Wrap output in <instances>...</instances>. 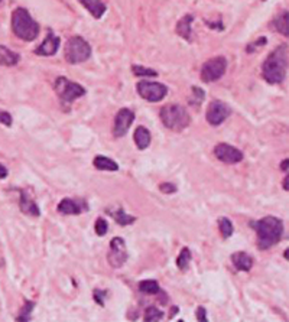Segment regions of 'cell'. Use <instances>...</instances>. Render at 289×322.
I'll return each mask as SVG.
<instances>
[{
	"mask_svg": "<svg viewBox=\"0 0 289 322\" xmlns=\"http://www.w3.org/2000/svg\"><path fill=\"white\" fill-rule=\"evenodd\" d=\"M257 234V247L261 250H268L272 246L278 244L283 237V223L278 217H263L257 221H252L249 224Z\"/></svg>",
	"mask_w": 289,
	"mask_h": 322,
	"instance_id": "obj_1",
	"label": "cell"
},
{
	"mask_svg": "<svg viewBox=\"0 0 289 322\" xmlns=\"http://www.w3.org/2000/svg\"><path fill=\"white\" fill-rule=\"evenodd\" d=\"M288 70V45H279L262 65V77L269 84H280L286 77Z\"/></svg>",
	"mask_w": 289,
	"mask_h": 322,
	"instance_id": "obj_2",
	"label": "cell"
},
{
	"mask_svg": "<svg viewBox=\"0 0 289 322\" xmlns=\"http://www.w3.org/2000/svg\"><path fill=\"white\" fill-rule=\"evenodd\" d=\"M12 31L22 41L32 42L39 35L41 27L25 8H18L12 13Z\"/></svg>",
	"mask_w": 289,
	"mask_h": 322,
	"instance_id": "obj_3",
	"label": "cell"
},
{
	"mask_svg": "<svg viewBox=\"0 0 289 322\" xmlns=\"http://www.w3.org/2000/svg\"><path fill=\"white\" fill-rule=\"evenodd\" d=\"M159 117H161L163 126L174 132H182L191 123L190 113L187 111V108L180 104L163 106L159 111Z\"/></svg>",
	"mask_w": 289,
	"mask_h": 322,
	"instance_id": "obj_4",
	"label": "cell"
},
{
	"mask_svg": "<svg viewBox=\"0 0 289 322\" xmlns=\"http://www.w3.org/2000/svg\"><path fill=\"white\" fill-rule=\"evenodd\" d=\"M64 56L65 61L71 65H77L87 61L91 56L90 44L80 35L71 36L64 48Z\"/></svg>",
	"mask_w": 289,
	"mask_h": 322,
	"instance_id": "obj_5",
	"label": "cell"
},
{
	"mask_svg": "<svg viewBox=\"0 0 289 322\" xmlns=\"http://www.w3.org/2000/svg\"><path fill=\"white\" fill-rule=\"evenodd\" d=\"M54 90L58 96L60 101L63 104L70 106L72 101L77 99H81L87 94V90L82 87L81 84L74 82V81L68 80L65 77H58L54 82Z\"/></svg>",
	"mask_w": 289,
	"mask_h": 322,
	"instance_id": "obj_6",
	"label": "cell"
},
{
	"mask_svg": "<svg viewBox=\"0 0 289 322\" xmlns=\"http://www.w3.org/2000/svg\"><path fill=\"white\" fill-rule=\"evenodd\" d=\"M136 90L142 99L151 103H159L168 94V87L162 82H156V81H139Z\"/></svg>",
	"mask_w": 289,
	"mask_h": 322,
	"instance_id": "obj_7",
	"label": "cell"
},
{
	"mask_svg": "<svg viewBox=\"0 0 289 322\" xmlns=\"http://www.w3.org/2000/svg\"><path fill=\"white\" fill-rule=\"evenodd\" d=\"M227 70V60L226 56H214L211 60H208L207 63L203 64L201 67V80L204 82H214V81H218L224 74H226Z\"/></svg>",
	"mask_w": 289,
	"mask_h": 322,
	"instance_id": "obj_8",
	"label": "cell"
},
{
	"mask_svg": "<svg viewBox=\"0 0 289 322\" xmlns=\"http://www.w3.org/2000/svg\"><path fill=\"white\" fill-rule=\"evenodd\" d=\"M127 261V247L125 240L122 237H114L111 239L110 246H108L107 253V263L113 269H120L125 266Z\"/></svg>",
	"mask_w": 289,
	"mask_h": 322,
	"instance_id": "obj_9",
	"label": "cell"
},
{
	"mask_svg": "<svg viewBox=\"0 0 289 322\" xmlns=\"http://www.w3.org/2000/svg\"><path fill=\"white\" fill-rule=\"evenodd\" d=\"M232 114V108L230 106L221 101V100H213L208 104L207 111H206V119H207L208 125L220 126L223 122H226V119Z\"/></svg>",
	"mask_w": 289,
	"mask_h": 322,
	"instance_id": "obj_10",
	"label": "cell"
},
{
	"mask_svg": "<svg viewBox=\"0 0 289 322\" xmlns=\"http://www.w3.org/2000/svg\"><path fill=\"white\" fill-rule=\"evenodd\" d=\"M214 155L220 162L227 163V165H235L243 161V152L237 149L235 146L228 143H218L214 148Z\"/></svg>",
	"mask_w": 289,
	"mask_h": 322,
	"instance_id": "obj_11",
	"label": "cell"
},
{
	"mask_svg": "<svg viewBox=\"0 0 289 322\" xmlns=\"http://www.w3.org/2000/svg\"><path fill=\"white\" fill-rule=\"evenodd\" d=\"M135 122V113L129 108H120L114 117V126H113V136L119 139L123 137L129 132L130 126Z\"/></svg>",
	"mask_w": 289,
	"mask_h": 322,
	"instance_id": "obj_12",
	"label": "cell"
},
{
	"mask_svg": "<svg viewBox=\"0 0 289 322\" xmlns=\"http://www.w3.org/2000/svg\"><path fill=\"white\" fill-rule=\"evenodd\" d=\"M56 210L63 215H78L89 211V204L82 198H64L60 201Z\"/></svg>",
	"mask_w": 289,
	"mask_h": 322,
	"instance_id": "obj_13",
	"label": "cell"
},
{
	"mask_svg": "<svg viewBox=\"0 0 289 322\" xmlns=\"http://www.w3.org/2000/svg\"><path fill=\"white\" fill-rule=\"evenodd\" d=\"M61 46V39L54 32H48V35L44 39V42L35 49V54L39 56H52L58 52Z\"/></svg>",
	"mask_w": 289,
	"mask_h": 322,
	"instance_id": "obj_14",
	"label": "cell"
},
{
	"mask_svg": "<svg viewBox=\"0 0 289 322\" xmlns=\"http://www.w3.org/2000/svg\"><path fill=\"white\" fill-rule=\"evenodd\" d=\"M19 207L20 211L23 214L29 215V217H39L41 215V210L35 202V199L29 195V192L25 189H20V198H19Z\"/></svg>",
	"mask_w": 289,
	"mask_h": 322,
	"instance_id": "obj_15",
	"label": "cell"
},
{
	"mask_svg": "<svg viewBox=\"0 0 289 322\" xmlns=\"http://www.w3.org/2000/svg\"><path fill=\"white\" fill-rule=\"evenodd\" d=\"M192 22L194 16L192 15H185L184 18H181L177 23V34L184 38L187 42L194 41V32H192Z\"/></svg>",
	"mask_w": 289,
	"mask_h": 322,
	"instance_id": "obj_16",
	"label": "cell"
},
{
	"mask_svg": "<svg viewBox=\"0 0 289 322\" xmlns=\"http://www.w3.org/2000/svg\"><path fill=\"white\" fill-rule=\"evenodd\" d=\"M232 263L236 268V270L240 272H250L253 268V259L250 254H247L246 251H236L232 254Z\"/></svg>",
	"mask_w": 289,
	"mask_h": 322,
	"instance_id": "obj_17",
	"label": "cell"
},
{
	"mask_svg": "<svg viewBox=\"0 0 289 322\" xmlns=\"http://www.w3.org/2000/svg\"><path fill=\"white\" fill-rule=\"evenodd\" d=\"M85 9L90 12V15L94 19H101L103 15L107 12V6L101 0H78Z\"/></svg>",
	"mask_w": 289,
	"mask_h": 322,
	"instance_id": "obj_18",
	"label": "cell"
},
{
	"mask_svg": "<svg viewBox=\"0 0 289 322\" xmlns=\"http://www.w3.org/2000/svg\"><path fill=\"white\" fill-rule=\"evenodd\" d=\"M133 140H135V143L139 151H144V149L149 148L151 140H152V136H151V132L146 127L139 126V127H136L135 134H133Z\"/></svg>",
	"mask_w": 289,
	"mask_h": 322,
	"instance_id": "obj_19",
	"label": "cell"
},
{
	"mask_svg": "<svg viewBox=\"0 0 289 322\" xmlns=\"http://www.w3.org/2000/svg\"><path fill=\"white\" fill-rule=\"evenodd\" d=\"M106 213H107L114 221L120 225H130V224H133L136 221L135 217H132V215H129L125 213V210L122 208V207H118L116 210L114 208H110V210H106Z\"/></svg>",
	"mask_w": 289,
	"mask_h": 322,
	"instance_id": "obj_20",
	"label": "cell"
},
{
	"mask_svg": "<svg viewBox=\"0 0 289 322\" xmlns=\"http://www.w3.org/2000/svg\"><path fill=\"white\" fill-rule=\"evenodd\" d=\"M20 60V56L16 52L10 51L5 45H0V65L2 67H13Z\"/></svg>",
	"mask_w": 289,
	"mask_h": 322,
	"instance_id": "obj_21",
	"label": "cell"
},
{
	"mask_svg": "<svg viewBox=\"0 0 289 322\" xmlns=\"http://www.w3.org/2000/svg\"><path fill=\"white\" fill-rule=\"evenodd\" d=\"M93 165L94 168L99 170H108V172H116L119 170L118 162H114L113 159H110L107 156H103V155H99L94 158L93 161Z\"/></svg>",
	"mask_w": 289,
	"mask_h": 322,
	"instance_id": "obj_22",
	"label": "cell"
},
{
	"mask_svg": "<svg viewBox=\"0 0 289 322\" xmlns=\"http://www.w3.org/2000/svg\"><path fill=\"white\" fill-rule=\"evenodd\" d=\"M272 26L275 27L276 32H279L280 35L289 36V13L285 10L282 12L278 18L272 22Z\"/></svg>",
	"mask_w": 289,
	"mask_h": 322,
	"instance_id": "obj_23",
	"label": "cell"
},
{
	"mask_svg": "<svg viewBox=\"0 0 289 322\" xmlns=\"http://www.w3.org/2000/svg\"><path fill=\"white\" fill-rule=\"evenodd\" d=\"M217 224H218V230L221 233V237L223 239H230L233 233H235V227H233V223L230 221V218L227 217H220L217 220Z\"/></svg>",
	"mask_w": 289,
	"mask_h": 322,
	"instance_id": "obj_24",
	"label": "cell"
},
{
	"mask_svg": "<svg viewBox=\"0 0 289 322\" xmlns=\"http://www.w3.org/2000/svg\"><path fill=\"white\" fill-rule=\"evenodd\" d=\"M139 290L144 295H158L161 292V287L156 280H142L139 282Z\"/></svg>",
	"mask_w": 289,
	"mask_h": 322,
	"instance_id": "obj_25",
	"label": "cell"
},
{
	"mask_svg": "<svg viewBox=\"0 0 289 322\" xmlns=\"http://www.w3.org/2000/svg\"><path fill=\"white\" fill-rule=\"evenodd\" d=\"M191 259H192L191 250L188 247H184V249L181 250L178 259H177V268L180 269L181 272H185V270L188 269V266H190Z\"/></svg>",
	"mask_w": 289,
	"mask_h": 322,
	"instance_id": "obj_26",
	"label": "cell"
},
{
	"mask_svg": "<svg viewBox=\"0 0 289 322\" xmlns=\"http://www.w3.org/2000/svg\"><path fill=\"white\" fill-rule=\"evenodd\" d=\"M191 99H190V104L191 106H195V107H198L199 104L204 101V99H206V91L203 89H199V87H192L191 89Z\"/></svg>",
	"mask_w": 289,
	"mask_h": 322,
	"instance_id": "obj_27",
	"label": "cell"
},
{
	"mask_svg": "<svg viewBox=\"0 0 289 322\" xmlns=\"http://www.w3.org/2000/svg\"><path fill=\"white\" fill-rule=\"evenodd\" d=\"M163 319V312L161 309H158L156 306H149L144 311V321L156 322Z\"/></svg>",
	"mask_w": 289,
	"mask_h": 322,
	"instance_id": "obj_28",
	"label": "cell"
},
{
	"mask_svg": "<svg viewBox=\"0 0 289 322\" xmlns=\"http://www.w3.org/2000/svg\"><path fill=\"white\" fill-rule=\"evenodd\" d=\"M132 72L136 77H158V71L154 68H148L142 65H132Z\"/></svg>",
	"mask_w": 289,
	"mask_h": 322,
	"instance_id": "obj_29",
	"label": "cell"
},
{
	"mask_svg": "<svg viewBox=\"0 0 289 322\" xmlns=\"http://www.w3.org/2000/svg\"><path fill=\"white\" fill-rule=\"evenodd\" d=\"M34 306H35L34 302L25 301V305H23V308L20 309V313L16 316V321H29V319H31V312H32Z\"/></svg>",
	"mask_w": 289,
	"mask_h": 322,
	"instance_id": "obj_30",
	"label": "cell"
},
{
	"mask_svg": "<svg viewBox=\"0 0 289 322\" xmlns=\"http://www.w3.org/2000/svg\"><path fill=\"white\" fill-rule=\"evenodd\" d=\"M94 230H96V234L100 236V237H103V236H106L108 230V223L103 218V217H99L97 220H96V224H94Z\"/></svg>",
	"mask_w": 289,
	"mask_h": 322,
	"instance_id": "obj_31",
	"label": "cell"
},
{
	"mask_svg": "<svg viewBox=\"0 0 289 322\" xmlns=\"http://www.w3.org/2000/svg\"><path fill=\"white\" fill-rule=\"evenodd\" d=\"M266 42H268V39H266L265 36H262V38H259L256 42L247 45V48H246V52H247V54H253V52H256L257 49L263 48V46L266 45Z\"/></svg>",
	"mask_w": 289,
	"mask_h": 322,
	"instance_id": "obj_32",
	"label": "cell"
},
{
	"mask_svg": "<svg viewBox=\"0 0 289 322\" xmlns=\"http://www.w3.org/2000/svg\"><path fill=\"white\" fill-rule=\"evenodd\" d=\"M108 295V290H104V289H94L93 292V298L96 301V304H99L100 306H104V301Z\"/></svg>",
	"mask_w": 289,
	"mask_h": 322,
	"instance_id": "obj_33",
	"label": "cell"
},
{
	"mask_svg": "<svg viewBox=\"0 0 289 322\" xmlns=\"http://www.w3.org/2000/svg\"><path fill=\"white\" fill-rule=\"evenodd\" d=\"M159 191L162 192V194H175L178 188H177V185H174L171 182H162L161 185H159Z\"/></svg>",
	"mask_w": 289,
	"mask_h": 322,
	"instance_id": "obj_34",
	"label": "cell"
},
{
	"mask_svg": "<svg viewBox=\"0 0 289 322\" xmlns=\"http://www.w3.org/2000/svg\"><path fill=\"white\" fill-rule=\"evenodd\" d=\"M0 123L5 125L6 127H10L12 123H13V119L10 116V113H8V111H2V110H0Z\"/></svg>",
	"mask_w": 289,
	"mask_h": 322,
	"instance_id": "obj_35",
	"label": "cell"
},
{
	"mask_svg": "<svg viewBox=\"0 0 289 322\" xmlns=\"http://www.w3.org/2000/svg\"><path fill=\"white\" fill-rule=\"evenodd\" d=\"M195 316H197V321H199V322L208 321L207 311H206V308H204V306H198V308H197V311H195Z\"/></svg>",
	"mask_w": 289,
	"mask_h": 322,
	"instance_id": "obj_36",
	"label": "cell"
},
{
	"mask_svg": "<svg viewBox=\"0 0 289 322\" xmlns=\"http://www.w3.org/2000/svg\"><path fill=\"white\" fill-rule=\"evenodd\" d=\"M8 175H9V170H8V168H6V166H3V165L0 163V179H5Z\"/></svg>",
	"mask_w": 289,
	"mask_h": 322,
	"instance_id": "obj_37",
	"label": "cell"
},
{
	"mask_svg": "<svg viewBox=\"0 0 289 322\" xmlns=\"http://www.w3.org/2000/svg\"><path fill=\"white\" fill-rule=\"evenodd\" d=\"M288 159H285V161H282V163H280V169L283 170L285 173H288Z\"/></svg>",
	"mask_w": 289,
	"mask_h": 322,
	"instance_id": "obj_38",
	"label": "cell"
},
{
	"mask_svg": "<svg viewBox=\"0 0 289 322\" xmlns=\"http://www.w3.org/2000/svg\"><path fill=\"white\" fill-rule=\"evenodd\" d=\"M288 181H289V178H288V175H286V177H285V179H283V182H282V187H283V189H285V191H289Z\"/></svg>",
	"mask_w": 289,
	"mask_h": 322,
	"instance_id": "obj_39",
	"label": "cell"
},
{
	"mask_svg": "<svg viewBox=\"0 0 289 322\" xmlns=\"http://www.w3.org/2000/svg\"><path fill=\"white\" fill-rule=\"evenodd\" d=\"M178 311H180V308H178V306H172V309H171V316H169V318H172V316H174L175 313L178 312Z\"/></svg>",
	"mask_w": 289,
	"mask_h": 322,
	"instance_id": "obj_40",
	"label": "cell"
},
{
	"mask_svg": "<svg viewBox=\"0 0 289 322\" xmlns=\"http://www.w3.org/2000/svg\"><path fill=\"white\" fill-rule=\"evenodd\" d=\"M0 2H2V0H0Z\"/></svg>",
	"mask_w": 289,
	"mask_h": 322,
	"instance_id": "obj_41",
	"label": "cell"
}]
</instances>
